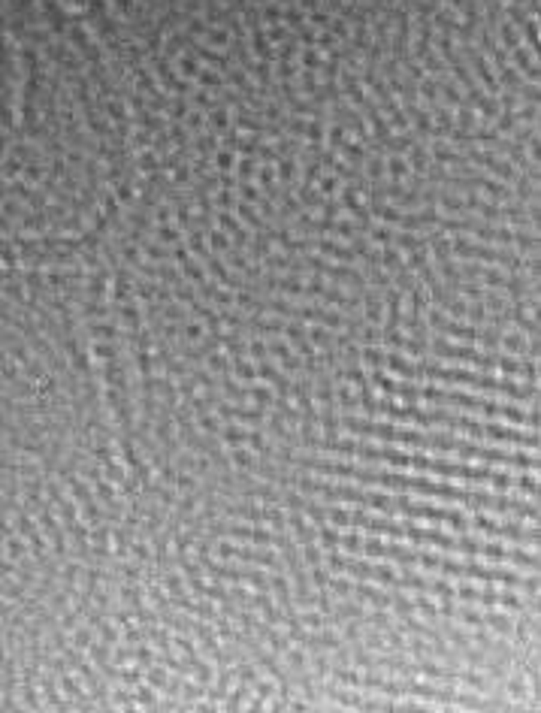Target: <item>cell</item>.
Returning <instances> with one entry per match:
<instances>
[{
  "label": "cell",
  "instance_id": "cell-1",
  "mask_svg": "<svg viewBox=\"0 0 541 713\" xmlns=\"http://www.w3.org/2000/svg\"><path fill=\"white\" fill-rule=\"evenodd\" d=\"M514 493L526 496V499H538V471L514 469Z\"/></svg>",
  "mask_w": 541,
  "mask_h": 713
},
{
  "label": "cell",
  "instance_id": "cell-2",
  "mask_svg": "<svg viewBox=\"0 0 541 713\" xmlns=\"http://www.w3.org/2000/svg\"><path fill=\"white\" fill-rule=\"evenodd\" d=\"M221 442H224V447H248V426H242V424H224V429H221Z\"/></svg>",
  "mask_w": 541,
  "mask_h": 713
},
{
  "label": "cell",
  "instance_id": "cell-3",
  "mask_svg": "<svg viewBox=\"0 0 541 713\" xmlns=\"http://www.w3.org/2000/svg\"><path fill=\"white\" fill-rule=\"evenodd\" d=\"M133 692H136L139 710H161V692H157L152 683H145V680H143V683H139Z\"/></svg>",
  "mask_w": 541,
  "mask_h": 713
},
{
  "label": "cell",
  "instance_id": "cell-4",
  "mask_svg": "<svg viewBox=\"0 0 541 713\" xmlns=\"http://www.w3.org/2000/svg\"><path fill=\"white\" fill-rule=\"evenodd\" d=\"M496 608L505 611V613H517L523 611V599L517 590H505V586H499V599H496Z\"/></svg>",
  "mask_w": 541,
  "mask_h": 713
}]
</instances>
